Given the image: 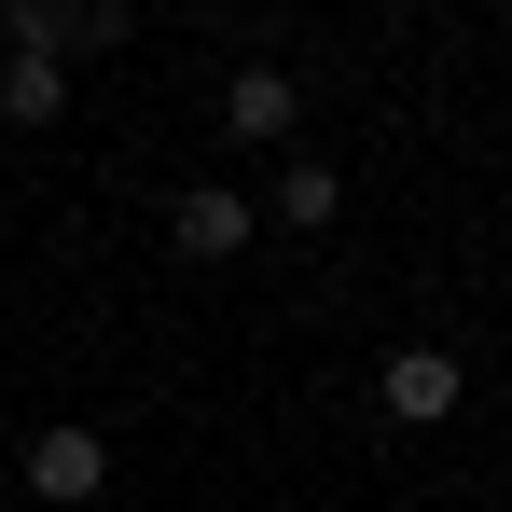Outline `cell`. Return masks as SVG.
<instances>
[{
  "mask_svg": "<svg viewBox=\"0 0 512 512\" xmlns=\"http://www.w3.org/2000/svg\"><path fill=\"white\" fill-rule=\"evenodd\" d=\"M97 485H111V443H97V429H42V443H28V499L84 512Z\"/></svg>",
  "mask_w": 512,
  "mask_h": 512,
  "instance_id": "6da1fadb",
  "label": "cell"
},
{
  "mask_svg": "<svg viewBox=\"0 0 512 512\" xmlns=\"http://www.w3.org/2000/svg\"><path fill=\"white\" fill-rule=\"evenodd\" d=\"M167 236H180L194 263H236V250H250V194H222V180H194V194L167 208Z\"/></svg>",
  "mask_w": 512,
  "mask_h": 512,
  "instance_id": "7a4b0ae2",
  "label": "cell"
},
{
  "mask_svg": "<svg viewBox=\"0 0 512 512\" xmlns=\"http://www.w3.org/2000/svg\"><path fill=\"white\" fill-rule=\"evenodd\" d=\"M457 388H471V374H457L443 346H402V360H388V416H402V429H429V416H457Z\"/></svg>",
  "mask_w": 512,
  "mask_h": 512,
  "instance_id": "3957f363",
  "label": "cell"
},
{
  "mask_svg": "<svg viewBox=\"0 0 512 512\" xmlns=\"http://www.w3.org/2000/svg\"><path fill=\"white\" fill-rule=\"evenodd\" d=\"M0 111H14V125H56V111H70V56L14 42V56H0Z\"/></svg>",
  "mask_w": 512,
  "mask_h": 512,
  "instance_id": "277c9868",
  "label": "cell"
},
{
  "mask_svg": "<svg viewBox=\"0 0 512 512\" xmlns=\"http://www.w3.org/2000/svg\"><path fill=\"white\" fill-rule=\"evenodd\" d=\"M222 125L236 139H291V70H236L222 84Z\"/></svg>",
  "mask_w": 512,
  "mask_h": 512,
  "instance_id": "5b68a950",
  "label": "cell"
},
{
  "mask_svg": "<svg viewBox=\"0 0 512 512\" xmlns=\"http://www.w3.org/2000/svg\"><path fill=\"white\" fill-rule=\"evenodd\" d=\"M333 208H346V180H333V167H277V222H291V236H319Z\"/></svg>",
  "mask_w": 512,
  "mask_h": 512,
  "instance_id": "8992f818",
  "label": "cell"
}]
</instances>
